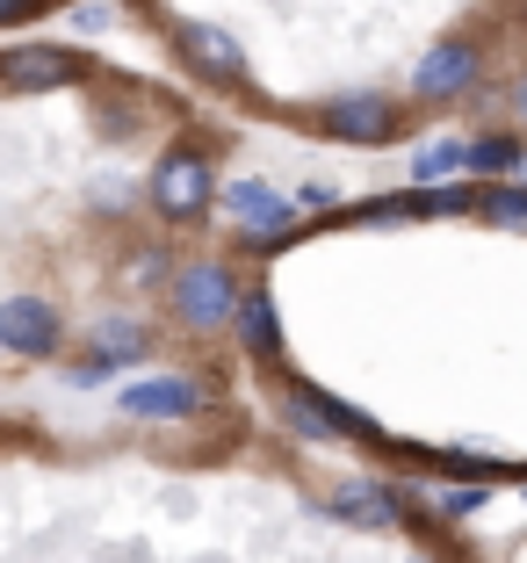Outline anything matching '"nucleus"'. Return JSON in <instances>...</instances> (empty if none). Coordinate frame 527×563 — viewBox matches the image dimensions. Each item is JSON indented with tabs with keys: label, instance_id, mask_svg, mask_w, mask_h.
<instances>
[{
	"label": "nucleus",
	"instance_id": "2eb2a0df",
	"mask_svg": "<svg viewBox=\"0 0 527 563\" xmlns=\"http://www.w3.org/2000/svg\"><path fill=\"white\" fill-rule=\"evenodd\" d=\"M455 159H462L455 145H441V152H419V181H441V174H448Z\"/></svg>",
	"mask_w": 527,
	"mask_h": 563
},
{
	"label": "nucleus",
	"instance_id": "0eeeda50",
	"mask_svg": "<svg viewBox=\"0 0 527 563\" xmlns=\"http://www.w3.org/2000/svg\"><path fill=\"white\" fill-rule=\"evenodd\" d=\"M332 514L354 520V528H397V498L369 477H347L340 492H332Z\"/></svg>",
	"mask_w": 527,
	"mask_h": 563
},
{
	"label": "nucleus",
	"instance_id": "423d86ee",
	"mask_svg": "<svg viewBox=\"0 0 527 563\" xmlns=\"http://www.w3.org/2000/svg\"><path fill=\"white\" fill-rule=\"evenodd\" d=\"M196 405H202V383H174V376L123 390V412H138V419H174V412H196Z\"/></svg>",
	"mask_w": 527,
	"mask_h": 563
},
{
	"label": "nucleus",
	"instance_id": "f3484780",
	"mask_svg": "<svg viewBox=\"0 0 527 563\" xmlns=\"http://www.w3.org/2000/svg\"><path fill=\"white\" fill-rule=\"evenodd\" d=\"M15 8H22V0H0V22H8V15H15Z\"/></svg>",
	"mask_w": 527,
	"mask_h": 563
},
{
	"label": "nucleus",
	"instance_id": "1a4fd4ad",
	"mask_svg": "<svg viewBox=\"0 0 527 563\" xmlns=\"http://www.w3.org/2000/svg\"><path fill=\"white\" fill-rule=\"evenodd\" d=\"M326 123H332L340 137H383V131H391V101H376V95L332 101V109H326Z\"/></svg>",
	"mask_w": 527,
	"mask_h": 563
},
{
	"label": "nucleus",
	"instance_id": "f257e3e1",
	"mask_svg": "<svg viewBox=\"0 0 527 563\" xmlns=\"http://www.w3.org/2000/svg\"><path fill=\"white\" fill-rule=\"evenodd\" d=\"M174 311H182L188 325H224V318L239 311V282L217 261H196V267L174 275Z\"/></svg>",
	"mask_w": 527,
	"mask_h": 563
},
{
	"label": "nucleus",
	"instance_id": "9b49d317",
	"mask_svg": "<svg viewBox=\"0 0 527 563\" xmlns=\"http://www.w3.org/2000/svg\"><path fill=\"white\" fill-rule=\"evenodd\" d=\"M239 340H246L253 354H275L282 332H275V303L267 297H239Z\"/></svg>",
	"mask_w": 527,
	"mask_h": 563
},
{
	"label": "nucleus",
	"instance_id": "f03ea898",
	"mask_svg": "<svg viewBox=\"0 0 527 563\" xmlns=\"http://www.w3.org/2000/svg\"><path fill=\"white\" fill-rule=\"evenodd\" d=\"M152 202H160L166 217H196L202 202H210V166H202L196 152H174V159L152 174Z\"/></svg>",
	"mask_w": 527,
	"mask_h": 563
},
{
	"label": "nucleus",
	"instance_id": "a211bd4d",
	"mask_svg": "<svg viewBox=\"0 0 527 563\" xmlns=\"http://www.w3.org/2000/svg\"><path fill=\"white\" fill-rule=\"evenodd\" d=\"M520 109H527V87H520Z\"/></svg>",
	"mask_w": 527,
	"mask_h": 563
},
{
	"label": "nucleus",
	"instance_id": "6e6552de",
	"mask_svg": "<svg viewBox=\"0 0 527 563\" xmlns=\"http://www.w3.org/2000/svg\"><path fill=\"white\" fill-rule=\"evenodd\" d=\"M182 51L210 73V80H239V44H231L224 30H202L196 22V30H182Z\"/></svg>",
	"mask_w": 527,
	"mask_h": 563
},
{
	"label": "nucleus",
	"instance_id": "ddd939ff",
	"mask_svg": "<svg viewBox=\"0 0 527 563\" xmlns=\"http://www.w3.org/2000/svg\"><path fill=\"white\" fill-rule=\"evenodd\" d=\"M492 217H506V224H527V196H520V188H498V196H492Z\"/></svg>",
	"mask_w": 527,
	"mask_h": 563
},
{
	"label": "nucleus",
	"instance_id": "9d476101",
	"mask_svg": "<svg viewBox=\"0 0 527 563\" xmlns=\"http://www.w3.org/2000/svg\"><path fill=\"white\" fill-rule=\"evenodd\" d=\"M231 217H239V224H253V232H282V202H275V188H261V181H239L231 188Z\"/></svg>",
	"mask_w": 527,
	"mask_h": 563
},
{
	"label": "nucleus",
	"instance_id": "f8f14e48",
	"mask_svg": "<svg viewBox=\"0 0 527 563\" xmlns=\"http://www.w3.org/2000/svg\"><path fill=\"white\" fill-rule=\"evenodd\" d=\"M462 159L477 166V174H506V166H513V145H498V137H484V145H470Z\"/></svg>",
	"mask_w": 527,
	"mask_h": 563
},
{
	"label": "nucleus",
	"instance_id": "dca6fc26",
	"mask_svg": "<svg viewBox=\"0 0 527 563\" xmlns=\"http://www.w3.org/2000/svg\"><path fill=\"white\" fill-rule=\"evenodd\" d=\"M427 202H433V210H470V188H433Z\"/></svg>",
	"mask_w": 527,
	"mask_h": 563
},
{
	"label": "nucleus",
	"instance_id": "20e7f679",
	"mask_svg": "<svg viewBox=\"0 0 527 563\" xmlns=\"http://www.w3.org/2000/svg\"><path fill=\"white\" fill-rule=\"evenodd\" d=\"M470 73H477V51H470V44H441V51H427V66L413 73V87L427 101H448V95L470 87Z\"/></svg>",
	"mask_w": 527,
	"mask_h": 563
},
{
	"label": "nucleus",
	"instance_id": "39448f33",
	"mask_svg": "<svg viewBox=\"0 0 527 563\" xmlns=\"http://www.w3.org/2000/svg\"><path fill=\"white\" fill-rule=\"evenodd\" d=\"M73 73H80V66H73L66 51H44V44H36V51H15V58L0 66V80L22 87V95H44V87H66Z\"/></svg>",
	"mask_w": 527,
	"mask_h": 563
},
{
	"label": "nucleus",
	"instance_id": "7ed1b4c3",
	"mask_svg": "<svg viewBox=\"0 0 527 563\" xmlns=\"http://www.w3.org/2000/svg\"><path fill=\"white\" fill-rule=\"evenodd\" d=\"M0 347H15V354H51L58 347V311L36 297H15V303H0Z\"/></svg>",
	"mask_w": 527,
	"mask_h": 563
},
{
	"label": "nucleus",
	"instance_id": "4468645a",
	"mask_svg": "<svg viewBox=\"0 0 527 563\" xmlns=\"http://www.w3.org/2000/svg\"><path fill=\"white\" fill-rule=\"evenodd\" d=\"M145 347V332H131V325H109L101 332V354H138Z\"/></svg>",
	"mask_w": 527,
	"mask_h": 563
}]
</instances>
